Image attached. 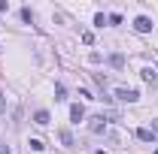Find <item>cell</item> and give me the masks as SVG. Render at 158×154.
Masks as SVG:
<instances>
[{"mask_svg":"<svg viewBox=\"0 0 158 154\" xmlns=\"http://www.w3.org/2000/svg\"><path fill=\"white\" fill-rule=\"evenodd\" d=\"M152 27H155V24H152L149 15H137V18H134V30H137V33H149Z\"/></svg>","mask_w":158,"mask_h":154,"instance_id":"6da1fadb","label":"cell"},{"mask_svg":"<svg viewBox=\"0 0 158 154\" xmlns=\"http://www.w3.org/2000/svg\"><path fill=\"white\" fill-rule=\"evenodd\" d=\"M116 97L122 100V103H137L140 94L134 91V88H116Z\"/></svg>","mask_w":158,"mask_h":154,"instance_id":"7a4b0ae2","label":"cell"},{"mask_svg":"<svg viewBox=\"0 0 158 154\" xmlns=\"http://www.w3.org/2000/svg\"><path fill=\"white\" fill-rule=\"evenodd\" d=\"M88 130H91V133H106V121H103V115L91 118V121H88Z\"/></svg>","mask_w":158,"mask_h":154,"instance_id":"3957f363","label":"cell"},{"mask_svg":"<svg viewBox=\"0 0 158 154\" xmlns=\"http://www.w3.org/2000/svg\"><path fill=\"white\" fill-rule=\"evenodd\" d=\"M140 79H143L146 85H155V82H158V70H152V67H143V70H140Z\"/></svg>","mask_w":158,"mask_h":154,"instance_id":"277c9868","label":"cell"},{"mask_svg":"<svg viewBox=\"0 0 158 154\" xmlns=\"http://www.w3.org/2000/svg\"><path fill=\"white\" fill-rule=\"evenodd\" d=\"M82 118H85V109H82V103H73V106H70V121H73V124H79Z\"/></svg>","mask_w":158,"mask_h":154,"instance_id":"5b68a950","label":"cell"},{"mask_svg":"<svg viewBox=\"0 0 158 154\" xmlns=\"http://www.w3.org/2000/svg\"><path fill=\"white\" fill-rule=\"evenodd\" d=\"M49 121H52V115H49L46 109H40L37 115H34V124H40V127H49Z\"/></svg>","mask_w":158,"mask_h":154,"instance_id":"8992f818","label":"cell"},{"mask_svg":"<svg viewBox=\"0 0 158 154\" xmlns=\"http://www.w3.org/2000/svg\"><path fill=\"white\" fill-rule=\"evenodd\" d=\"M137 139H140V142H152V139H155V133H152L149 127H140V130H137Z\"/></svg>","mask_w":158,"mask_h":154,"instance_id":"52a82bcc","label":"cell"},{"mask_svg":"<svg viewBox=\"0 0 158 154\" xmlns=\"http://www.w3.org/2000/svg\"><path fill=\"white\" fill-rule=\"evenodd\" d=\"M61 142H64V145H73V133H70V130H61Z\"/></svg>","mask_w":158,"mask_h":154,"instance_id":"ba28073f","label":"cell"},{"mask_svg":"<svg viewBox=\"0 0 158 154\" xmlns=\"http://www.w3.org/2000/svg\"><path fill=\"white\" fill-rule=\"evenodd\" d=\"M55 100H67V88L64 85H55Z\"/></svg>","mask_w":158,"mask_h":154,"instance_id":"9c48e42d","label":"cell"},{"mask_svg":"<svg viewBox=\"0 0 158 154\" xmlns=\"http://www.w3.org/2000/svg\"><path fill=\"white\" fill-rule=\"evenodd\" d=\"M110 64H113L116 70H122V67H125V58H122V55H113V58H110Z\"/></svg>","mask_w":158,"mask_h":154,"instance_id":"30bf717a","label":"cell"},{"mask_svg":"<svg viewBox=\"0 0 158 154\" xmlns=\"http://www.w3.org/2000/svg\"><path fill=\"white\" fill-rule=\"evenodd\" d=\"M27 148H31V151H43V148H46V145H43V142H40V139H31V142H27Z\"/></svg>","mask_w":158,"mask_h":154,"instance_id":"8fae6325","label":"cell"},{"mask_svg":"<svg viewBox=\"0 0 158 154\" xmlns=\"http://www.w3.org/2000/svg\"><path fill=\"white\" fill-rule=\"evenodd\" d=\"M106 21H110V18H106V15H103V12H98V15H94V24H98V27H103V24H106Z\"/></svg>","mask_w":158,"mask_h":154,"instance_id":"7c38bea8","label":"cell"},{"mask_svg":"<svg viewBox=\"0 0 158 154\" xmlns=\"http://www.w3.org/2000/svg\"><path fill=\"white\" fill-rule=\"evenodd\" d=\"M82 42H85V45H91V42H94V33H91V30H85V33H82Z\"/></svg>","mask_w":158,"mask_h":154,"instance_id":"4fadbf2b","label":"cell"},{"mask_svg":"<svg viewBox=\"0 0 158 154\" xmlns=\"http://www.w3.org/2000/svg\"><path fill=\"white\" fill-rule=\"evenodd\" d=\"M6 9H9V3H6V0H0V12H6Z\"/></svg>","mask_w":158,"mask_h":154,"instance_id":"5bb4252c","label":"cell"},{"mask_svg":"<svg viewBox=\"0 0 158 154\" xmlns=\"http://www.w3.org/2000/svg\"><path fill=\"white\" fill-rule=\"evenodd\" d=\"M0 112H6V100H3V94H0Z\"/></svg>","mask_w":158,"mask_h":154,"instance_id":"9a60e30c","label":"cell"},{"mask_svg":"<svg viewBox=\"0 0 158 154\" xmlns=\"http://www.w3.org/2000/svg\"><path fill=\"white\" fill-rule=\"evenodd\" d=\"M0 154H12V151H9V148H6V145H0Z\"/></svg>","mask_w":158,"mask_h":154,"instance_id":"2e32d148","label":"cell"},{"mask_svg":"<svg viewBox=\"0 0 158 154\" xmlns=\"http://www.w3.org/2000/svg\"><path fill=\"white\" fill-rule=\"evenodd\" d=\"M152 133H158V118H155V121H152Z\"/></svg>","mask_w":158,"mask_h":154,"instance_id":"e0dca14e","label":"cell"},{"mask_svg":"<svg viewBox=\"0 0 158 154\" xmlns=\"http://www.w3.org/2000/svg\"><path fill=\"white\" fill-rule=\"evenodd\" d=\"M94 154H106V151H94Z\"/></svg>","mask_w":158,"mask_h":154,"instance_id":"ac0fdd59","label":"cell"},{"mask_svg":"<svg viewBox=\"0 0 158 154\" xmlns=\"http://www.w3.org/2000/svg\"><path fill=\"white\" fill-rule=\"evenodd\" d=\"M155 154H158V148H155Z\"/></svg>","mask_w":158,"mask_h":154,"instance_id":"d6986e66","label":"cell"},{"mask_svg":"<svg viewBox=\"0 0 158 154\" xmlns=\"http://www.w3.org/2000/svg\"><path fill=\"white\" fill-rule=\"evenodd\" d=\"M155 70H158V67H155Z\"/></svg>","mask_w":158,"mask_h":154,"instance_id":"ffe728a7","label":"cell"}]
</instances>
